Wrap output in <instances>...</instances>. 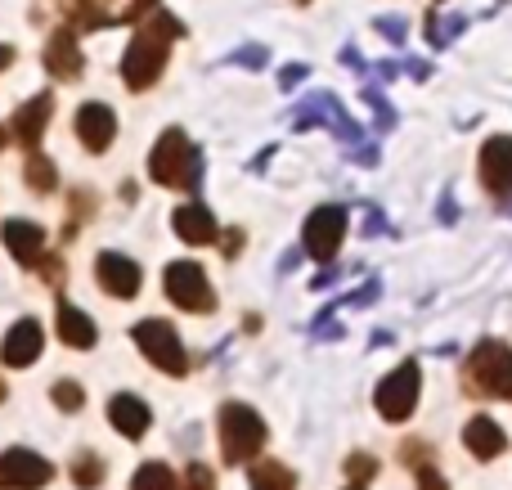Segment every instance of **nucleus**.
Here are the masks:
<instances>
[{
	"instance_id": "15",
	"label": "nucleus",
	"mask_w": 512,
	"mask_h": 490,
	"mask_svg": "<svg viewBox=\"0 0 512 490\" xmlns=\"http://www.w3.org/2000/svg\"><path fill=\"white\" fill-rule=\"evenodd\" d=\"M0 234H5V248L14 252V261H23V266H41L45 261V230L36 221H5L0 225Z\"/></svg>"
},
{
	"instance_id": "4",
	"label": "nucleus",
	"mask_w": 512,
	"mask_h": 490,
	"mask_svg": "<svg viewBox=\"0 0 512 490\" xmlns=\"http://www.w3.org/2000/svg\"><path fill=\"white\" fill-rule=\"evenodd\" d=\"M463 387L472 396H508L512 401V347L495 338L477 342L468 365H463Z\"/></svg>"
},
{
	"instance_id": "30",
	"label": "nucleus",
	"mask_w": 512,
	"mask_h": 490,
	"mask_svg": "<svg viewBox=\"0 0 512 490\" xmlns=\"http://www.w3.org/2000/svg\"><path fill=\"white\" fill-rule=\"evenodd\" d=\"M234 63H248V68H261V63H265V50H261V45H256V50H239V54H234Z\"/></svg>"
},
{
	"instance_id": "11",
	"label": "nucleus",
	"mask_w": 512,
	"mask_h": 490,
	"mask_svg": "<svg viewBox=\"0 0 512 490\" xmlns=\"http://www.w3.org/2000/svg\"><path fill=\"white\" fill-rule=\"evenodd\" d=\"M481 185L495 198L512 194V135H490L481 144Z\"/></svg>"
},
{
	"instance_id": "28",
	"label": "nucleus",
	"mask_w": 512,
	"mask_h": 490,
	"mask_svg": "<svg viewBox=\"0 0 512 490\" xmlns=\"http://www.w3.org/2000/svg\"><path fill=\"white\" fill-rule=\"evenodd\" d=\"M185 490H216V473L207 464H194L185 473Z\"/></svg>"
},
{
	"instance_id": "10",
	"label": "nucleus",
	"mask_w": 512,
	"mask_h": 490,
	"mask_svg": "<svg viewBox=\"0 0 512 490\" xmlns=\"http://www.w3.org/2000/svg\"><path fill=\"white\" fill-rule=\"evenodd\" d=\"M95 279H99V288H104L108 297H117V302L135 297V293H140V284H144L140 266H135L131 257H122V252H99Z\"/></svg>"
},
{
	"instance_id": "34",
	"label": "nucleus",
	"mask_w": 512,
	"mask_h": 490,
	"mask_svg": "<svg viewBox=\"0 0 512 490\" xmlns=\"http://www.w3.org/2000/svg\"><path fill=\"white\" fill-rule=\"evenodd\" d=\"M0 144H5V126H0Z\"/></svg>"
},
{
	"instance_id": "31",
	"label": "nucleus",
	"mask_w": 512,
	"mask_h": 490,
	"mask_svg": "<svg viewBox=\"0 0 512 490\" xmlns=\"http://www.w3.org/2000/svg\"><path fill=\"white\" fill-rule=\"evenodd\" d=\"M301 72H306V68H283V77H279V86H297V77H301Z\"/></svg>"
},
{
	"instance_id": "13",
	"label": "nucleus",
	"mask_w": 512,
	"mask_h": 490,
	"mask_svg": "<svg viewBox=\"0 0 512 490\" xmlns=\"http://www.w3.org/2000/svg\"><path fill=\"white\" fill-rule=\"evenodd\" d=\"M77 140L86 144L90 153H104L108 144L117 140V117L108 104H81L77 108Z\"/></svg>"
},
{
	"instance_id": "35",
	"label": "nucleus",
	"mask_w": 512,
	"mask_h": 490,
	"mask_svg": "<svg viewBox=\"0 0 512 490\" xmlns=\"http://www.w3.org/2000/svg\"><path fill=\"white\" fill-rule=\"evenodd\" d=\"M346 490H364V486H346Z\"/></svg>"
},
{
	"instance_id": "6",
	"label": "nucleus",
	"mask_w": 512,
	"mask_h": 490,
	"mask_svg": "<svg viewBox=\"0 0 512 490\" xmlns=\"http://www.w3.org/2000/svg\"><path fill=\"white\" fill-rule=\"evenodd\" d=\"M131 338H135V347L162 369V374H171V378L189 374V356H185V347H180L176 329H171L167 320H140L131 329Z\"/></svg>"
},
{
	"instance_id": "18",
	"label": "nucleus",
	"mask_w": 512,
	"mask_h": 490,
	"mask_svg": "<svg viewBox=\"0 0 512 490\" xmlns=\"http://www.w3.org/2000/svg\"><path fill=\"white\" fill-rule=\"evenodd\" d=\"M54 329H59V342L63 347H77V351H90L99 338L95 320H90L86 311H77V306L59 302V311H54Z\"/></svg>"
},
{
	"instance_id": "2",
	"label": "nucleus",
	"mask_w": 512,
	"mask_h": 490,
	"mask_svg": "<svg viewBox=\"0 0 512 490\" xmlns=\"http://www.w3.org/2000/svg\"><path fill=\"white\" fill-rule=\"evenodd\" d=\"M149 176L167 189H198L203 185V153L189 144V135L180 126L158 135L149 153Z\"/></svg>"
},
{
	"instance_id": "27",
	"label": "nucleus",
	"mask_w": 512,
	"mask_h": 490,
	"mask_svg": "<svg viewBox=\"0 0 512 490\" xmlns=\"http://www.w3.org/2000/svg\"><path fill=\"white\" fill-rule=\"evenodd\" d=\"M463 32V18H454V23H441V18H427V36H432V45H445L450 36H459Z\"/></svg>"
},
{
	"instance_id": "20",
	"label": "nucleus",
	"mask_w": 512,
	"mask_h": 490,
	"mask_svg": "<svg viewBox=\"0 0 512 490\" xmlns=\"http://www.w3.org/2000/svg\"><path fill=\"white\" fill-rule=\"evenodd\" d=\"M171 225H176V234L185 243H212L216 239V216L207 212L203 203H185L176 216H171Z\"/></svg>"
},
{
	"instance_id": "3",
	"label": "nucleus",
	"mask_w": 512,
	"mask_h": 490,
	"mask_svg": "<svg viewBox=\"0 0 512 490\" xmlns=\"http://www.w3.org/2000/svg\"><path fill=\"white\" fill-rule=\"evenodd\" d=\"M265 441H270V432H265V419L252 405H243V401L221 405V459L225 464L230 468L252 464L265 450Z\"/></svg>"
},
{
	"instance_id": "5",
	"label": "nucleus",
	"mask_w": 512,
	"mask_h": 490,
	"mask_svg": "<svg viewBox=\"0 0 512 490\" xmlns=\"http://www.w3.org/2000/svg\"><path fill=\"white\" fill-rule=\"evenodd\" d=\"M162 288H167L171 302L189 315H212L216 311V293H212V284H207V275H203L198 261H171V266L162 270Z\"/></svg>"
},
{
	"instance_id": "21",
	"label": "nucleus",
	"mask_w": 512,
	"mask_h": 490,
	"mask_svg": "<svg viewBox=\"0 0 512 490\" xmlns=\"http://www.w3.org/2000/svg\"><path fill=\"white\" fill-rule=\"evenodd\" d=\"M23 176H27V189H36V194H50V189L59 185V176H54V162L45 158L41 149L23 153Z\"/></svg>"
},
{
	"instance_id": "16",
	"label": "nucleus",
	"mask_w": 512,
	"mask_h": 490,
	"mask_svg": "<svg viewBox=\"0 0 512 490\" xmlns=\"http://www.w3.org/2000/svg\"><path fill=\"white\" fill-rule=\"evenodd\" d=\"M81 45H77V36L72 32H54L50 36V45H45V72H50L54 81H77L81 77Z\"/></svg>"
},
{
	"instance_id": "12",
	"label": "nucleus",
	"mask_w": 512,
	"mask_h": 490,
	"mask_svg": "<svg viewBox=\"0 0 512 490\" xmlns=\"http://www.w3.org/2000/svg\"><path fill=\"white\" fill-rule=\"evenodd\" d=\"M50 113H54V95H50V90H41V95H32L27 104H18L14 135H18V144H23L27 153L41 149V135H45V126H50Z\"/></svg>"
},
{
	"instance_id": "9",
	"label": "nucleus",
	"mask_w": 512,
	"mask_h": 490,
	"mask_svg": "<svg viewBox=\"0 0 512 490\" xmlns=\"http://www.w3.org/2000/svg\"><path fill=\"white\" fill-rule=\"evenodd\" d=\"M54 482V464L32 450H5L0 455V490H41Z\"/></svg>"
},
{
	"instance_id": "33",
	"label": "nucleus",
	"mask_w": 512,
	"mask_h": 490,
	"mask_svg": "<svg viewBox=\"0 0 512 490\" xmlns=\"http://www.w3.org/2000/svg\"><path fill=\"white\" fill-rule=\"evenodd\" d=\"M0 401H5V378H0Z\"/></svg>"
},
{
	"instance_id": "14",
	"label": "nucleus",
	"mask_w": 512,
	"mask_h": 490,
	"mask_svg": "<svg viewBox=\"0 0 512 490\" xmlns=\"http://www.w3.org/2000/svg\"><path fill=\"white\" fill-rule=\"evenodd\" d=\"M41 347H45V333H41V324L27 315V320H18L14 329L5 333V347H0V360H5L9 369H27L36 356H41Z\"/></svg>"
},
{
	"instance_id": "32",
	"label": "nucleus",
	"mask_w": 512,
	"mask_h": 490,
	"mask_svg": "<svg viewBox=\"0 0 512 490\" xmlns=\"http://www.w3.org/2000/svg\"><path fill=\"white\" fill-rule=\"evenodd\" d=\"M9 63H14V50H9V45H0V72H5Z\"/></svg>"
},
{
	"instance_id": "17",
	"label": "nucleus",
	"mask_w": 512,
	"mask_h": 490,
	"mask_svg": "<svg viewBox=\"0 0 512 490\" xmlns=\"http://www.w3.org/2000/svg\"><path fill=\"white\" fill-rule=\"evenodd\" d=\"M108 423H113L126 441H140L144 432H149L153 414H149V405H144L140 396L122 392V396H113V401H108Z\"/></svg>"
},
{
	"instance_id": "8",
	"label": "nucleus",
	"mask_w": 512,
	"mask_h": 490,
	"mask_svg": "<svg viewBox=\"0 0 512 490\" xmlns=\"http://www.w3.org/2000/svg\"><path fill=\"white\" fill-rule=\"evenodd\" d=\"M342 239H346V207L328 203V207H315V212L306 216L301 243H306V252L315 261H333L337 248H342Z\"/></svg>"
},
{
	"instance_id": "22",
	"label": "nucleus",
	"mask_w": 512,
	"mask_h": 490,
	"mask_svg": "<svg viewBox=\"0 0 512 490\" xmlns=\"http://www.w3.org/2000/svg\"><path fill=\"white\" fill-rule=\"evenodd\" d=\"M248 482H252V490H292V486H297V477H292V468H283V464H274V459H270V464H256L252 468Z\"/></svg>"
},
{
	"instance_id": "26",
	"label": "nucleus",
	"mask_w": 512,
	"mask_h": 490,
	"mask_svg": "<svg viewBox=\"0 0 512 490\" xmlns=\"http://www.w3.org/2000/svg\"><path fill=\"white\" fill-rule=\"evenodd\" d=\"M346 477H351L355 486H364L369 477H378V459H373V455H351V459H346Z\"/></svg>"
},
{
	"instance_id": "19",
	"label": "nucleus",
	"mask_w": 512,
	"mask_h": 490,
	"mask_svg": "<svg viewBox=\"0 0 512 490\" xmlns=\"http://www.w3.org/2000/svg\"><path fill=\"white\" fill-rule=\"evenodd\" d=\"M463 441H468V450L477 459H499V455H504V446H508L504 428H499L495 419H486V414H477V419L463 428Z\"/></svg>"
},
{
	"instance_id": "7",
	"label": "nucleus",
	"mask_w": 512,
	"mask_h": 490,
	"mask_svg": "<svg viewBox=\"0 0 512 490\" xmlns=\"http://www.w3.org/2000/svg\"><path fill=\"white\" fill-rule=\"evenodd\" d=\"M418 387H423V369H418L414 360L391 369V374L378 383V396H373V401H378V414L387 423H405L418 405Z\"/></svg>"
},
{
	"instance_id": "1",
	"label": "nucleus",
	"mask_w": 512,
	"mask_h": 490,
	"mask_svg": "<svg viewBox=\"0 0 512 490\" xmlns=\"http://www.w3.org/2000/svg\"><path fill=\"white\" fill-rule=\"evenodd\" d=\"M180 36H185V23L171 18V9H153V14L135 27L131 45H126V54H122V81L126 86L149 90L153 81L162 77V68H167L171 41H180Z\"/></svg>"
},
{
	"instance_id": "23",
	"label": "nucleus",
	"mask_w": 512,
	"mask_h": 490,
	"mask_svg": "<svg viewBox=\"0 0 512 490\" xmlns=\"http://www.w3.org/2000/svg\"><path fill=\"white\" fill-rule=\"evenodd\" d=\"M68 473H72V482H77L81 490H95L99 482H104V459H99L95 450H81V455L72 459Z\"/></svg>"
},
{
	"instance_id": "25",
	"label": "nucleus",
	"mask_w": 512,
	"mask_h": 490,
	"mask_svg": "<svg viewBox=\"0 0 512 490\" xmlns=\"http://www.w3.org/2000/svg\"><path fill=\"white\" fill-rule=\"evenodd\" d=\"M50 396H54V405H59V410H68V414H77L81 405H86V392H81L72 378H59V383L50 387Z\"/></svg>"
},
{
	"instance_id": "29",
	"label": "nucleus",
	"mask_w": 512,
	"mask_h": 490,
	"mask_svg": "<svg viewBox=\"0 0 512 490\" xmlns=\"http://www.w3.org/2000/svg\"><path fill=\"white\" fill-rule=\"evenodd\" d=\"M418 490H450V486H445V477L441 473H436V468L432 464H418Z\"/></svg>"
},
{
	"instance_id": "24",
	"label": "nucleus",
	"mask_w": 512,
	"mask_h": 490,
	"mask_svg": "<svg viewBox=\"0 0 512 490\" xmlns=\"http://www.w3.org/2000/svg\"><path fill=\"white\" fill-rule=\"evenodd\" d=\"M131 490H176V473L167 464H144V468H135Z\"/></svg>"
}]
</instances>
